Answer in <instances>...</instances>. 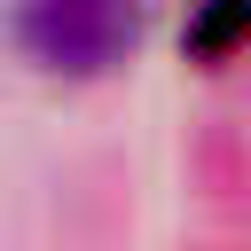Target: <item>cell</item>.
Returning a JSON list of instances; mask_svg holds the SVG:
<instances>
[{
  "instance_id": "6da1fadb",
  "label": "cell",
  "mask_w": 251,
  "mask_h": 251,
  "mask_svg": "<svg viewBox=\"0 0 251 251\" xmlns=\"http://www.w3.org/2000/svg\"><path fill=\"white\" fill-rule=\"evenodd\" d=\"M141 31V0H31L24 47L47 71H110Z\"/></svg>"
},
{
  "instance_id": "7a4b0ae2",
  "label": "cell",
  "mask_w": 251,
  "mask_h": 251,
  "mask_svg": "<svg viewBox=\"0 0 251 251\" xmlns=\"http://www.w3.org/2000/svg\"><path fill=\"white\" fill-rule=\"evenodd\" d=\"M196 47H204V55H235V47H251V0H204V16H196Z\"/></svg>"
}]
</instances>
